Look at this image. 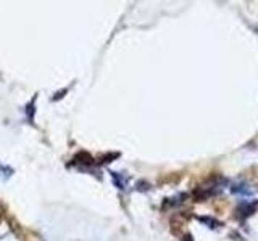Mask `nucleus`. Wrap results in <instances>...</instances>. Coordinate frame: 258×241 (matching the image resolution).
<instances>
[{"mask_svg":"<svg viewBox=\"0 0 258 241\" xmlns=\"http://www.w3.org/2000/svg\"><path fill=\"white\" fill-rule=\"evenodd\" d=\"M0 219H2V209H0Z\"/></svg>","mask_w":258,"mask_h":241,"instance_id":"obj_1","label":"nucleus"}]
</instances>
